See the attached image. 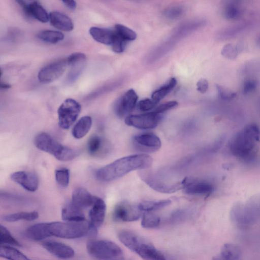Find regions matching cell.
<instances>
[{
  "mask_svg": "<svg viewBox=\"0 0 260 260\" xmlns=\"http://www.w3.org/2000/svg\"><path fill=\"white\" fill-rule=\"evenodd\" d=\"M157 103L152 99H145L140 101L138 106L140 110L147 112L154 109Z\"/></svg>",
  "mask_w": 260,
  "mask_h": 260,
  "instance_id": "45",
  "label": "cell"
},
{
  "mask_svg": "<svg viewBox=\"0 0 260 260\" xmlns=\"http://www.w3.org/2000/svg\"><path fill=\"white\" fill-rule=\"evenodd\" d=\"M25 234L29 239L36 241L47 238L45 222L31 225L27 229Z\"/></svg>",
  "mask_w": 260,
  "mask_h": 260,
  "instance_id": "28",
  "label": "cell"
},
{
  "mask_svg": "<svg viewBox=\"0 0 260 260\" xmlns=\"http://www.w3.org/2000/svg\"><path fill=\"white\" fill-rule=\"evenodd\" d=\"M189 215L188 210L183 209L176 210L171 213L166 219V222L169 224L179 223L185 220Z\"/></svg>",
  "mask_w": 260,
  "mask_h": 260,
  "instance_id": "40",
  "label": "cell"
},
{
  "mask_svg": "<svg viewBox=\"0 0 260 260\" xmlns=\"http://www.w3.org/2000/svg\"><path fill=\"white\" fill-rule=\"evenodd\" d=\"M171 203V201L161 200L158 201H146L139 203L138 205L140 210L143 212H153L154 211L163 208Z\"/></svg>",
  "mask_w": 260,
  "mask_h": 260,
  "instance_id": "29",
  "label": "cell"
},
{
  "mask_svg": "<svg viewBox=\"0 0 260 260\" xmlns=\"http://www.w3.org/2000/svg\"><path fill=\"white\" fill-rule=\"evenodd\" d=\"M134 144L136 148L144 152H154L159 149L161 145L160 139L152 133H144L133 137Z\"/></svg>",
  "mask_w": 260,
  "mask_h": 260,
  "instance_id": "13",
  "label": "cell"
},
{
  "mask_svg": "<svg viewBox=\"0 0 260 260\" xmlns=\"http://www.w3.org/2000/svg\"><path fill=\"white\" fill-rule=\"evenodd\" d=\"M63 4L71 10H74L76 8V3L75 1H62Z\"/></svg>",
  "mask_w": 260,
  "mask_h": 260,
  "instance_id": "48",
  "label": "cell"
},
{
  "mask_svg": "<svg viewBox=\"0 0 260 260\" xmlns=\"http://www.w3.org/2000/svg\"><path fill=\"white\" fill-rule=\"evenodd\" d=\"M216 88L219 97L223 100H231L236 96V92L225 88L220 85L216 84Z\"/></svg>",
  "mask_w": 260,
  "mask_h": 260,
  "instance_id": "43",
  "label": "cell"
},
{
  "mask_svg": "<svg viewBox=\"0 0 260 260\" xmlns=\"http://www.w3.org/2000/svg\"><path fill=\"white\" fill-rule=\"evenodd\" d=\"M48 237L54 236L64 239H76L94 231L89 222L86 220L79 222L54 221L45 222Z\"/></svg>",
  "mask_w": 260,
  "mask_h": 260,
  "instance_id": "4",
  "label": "cell"
},
{
  "mask_svg": "<svg viewBox=\"0 0 260 260\" xmlns=\"http://www.w3.org/2000/svg\"><path fill=\"white\" fill-rule=\"evenodd\" d=\"M61 217L64 221L79 222L85 220L83 210L78 208L71 202L67 204L62 209Z\"/></svg>",
  "mask_w": 260,
  "mask_h": 260,
  "instance_id": "24",
  "label": "cell"
},
{
  "mask_svg": "<svg viewBox=\"0 0 260 260\" xmlns=\"http://www.w3.org/2000/svg\"><path fill=\"white\" fill-rule=\"evenodd\" d=\"M106 205L101 198L95 196L93 205L89 212V224L91 229L96 231L103 223L106 214Z\"/></svg>",
  "mask_w": 260,
  "mask_h": 260,
  "instance_id": "16",
  "label": "cell"
},
{
  "mask_svg": "<svg viewBox=\"0 0 260 260\" xmlns=\"http://www.w3.org/2000/svg\"><path fill=\"white\" fill-rule=\"evenodd\" d=\"M89 31L93 39L98 42L112 45L115 35L114 29L93 26L90 28Z\"/></svg>",
  "mask_w": 260,
  "mask_h": 260,
  "instance_id": "23",
  "label": "cell"
},
{
  "mask_svg": "<svg viewBox=\"0 0 260 260\" xmlns=\"http://www.w3.org/2000/svg\"><path fill=\"white\" fill-rule=\"evenodd\" d=\"M126 42V41L123 39L115 31V37L111 45L112 50L116 53L122 52L124 49Z\"/></svg>",
  "mask_w": 260,
  "mask_h": 260,
  "instance_id": "44",
  "label": "cell"
},
{
  "mask_svg": "<svg viewBox=\"0 0 260 260\" xmlns=\"http://www.w3.org/2000/svg\"><path fill=\"white\" fill-rule=\"evenodd\" d=\"M70 170L66 168H61L55 170V178L56 182L60 186L67 187L70 182Z\"/></svg>",
  "mask_w": 260,
  "mask_h": 260,
  "instance_id": "38",
  "label": "cell"
},
{
  "mask_svg": "<svg viewBox=\"0 0 260 260\" xmlns=\"http://www.w3.org/2000/svg\"><path fill=\"white\" fill-rule=\"evenodd\" d=\"M95 196L82 187H78L74 189L72 195L71 203L81 210L91 207L93 204Z\"/></svg>",
  "mask_w": 260,
  "mask_h": 260,
  "instance_id": "20",
  "label": "cell"
},
{
  "mask_svg": "<svg viewBox=\"0 0 260 260\" xmlns=\"http://www.w3.org/2000/svg\"><path fill=\"white\" fill-rule=\"evenodd\" d=\"M80 104L74 99L64 100L58 109V124L64 129H69L75 122L81 111Z\"/></svg>",
  "mask_w": 260,
  "mask_h": 260,
  "instance_id": "7",
  "label": "cell"
},
{
  "mask_svg": "<svg viewBox=\"0 0 260 260\" xmlns=\"http://www.w3.org/2000/svg\"><path fill=\"white\" fill-rule=\"evenodd\" d=\"M152 162V158L147 154L123 157L98 169L95 172V177L102 182L113 181L130 172L149 168Z\"/></svg>",
  "mask_w": 260,
  "mask_h": 260,
  "instance_id": "1",
  "label": "cell"
},
{
  "mask_svg": "<svg viewBox=\"0 0 260 260\" xmlns=\"http://www.w3.org/2000/svg\"><path fill=\"white\" fill-rule=\"evenodd\" d=\"M178 103L176 101L168 102L156 107L152 112L158 114H161L162 113L176 107Z\"/></svg>",
  "mask_w": 260,
  "mask_h": 260,
  "instance_id": "46",
  "label": "cell"
},
{
  "mask_svg": "<svg viewBox=\"0 0 260 260\" xmlns=\"http://www.w3.org/2000/svg\"><path fill=\"white\" fill-rule=\"evenodd\" d=\"M68 65L67 59H61L43 67L39 72L38 78L43 83H50L61 76Z\"/></svg>",
  "mask_w": 260,
  "mask_h": 260,
  "instance_id": "11",
  "label": "cell"
},
{
  "mask_svg": "<svg viewBox=\"0 0 260 260\" xmlns=\"http://www.w3.org/2000/svg\"><path fill=\"white\" fill-rule=\"evenodd\" d=\"M104 142L103 139L96 135L91 136L87 142V148L89 154L92 156H97L103 150Z\"/></svg>",
  "mask_w": 260,
  "mask_h": 260,
  "instance_id": "31",
  "label": "cell"
},
{
  "mask_svg": "<svg viewBox=\"0 0 260 260\" xmlns=\"http://www.w3.org/2000/svg\"><path fill=\"white\" fill-rule=\"evenodd\" d=\"M223 15L229 20H236L240 18L242 9L239 2L236 1H226L223 8Z\"/></svg>",
  "mask_w": 260,
  "mask_h": 260,
  "instance_id": "26",
  "label": "cell"
},
{
  "mask_svg": "<svg viewBox=\"0 0 260 260\" xmlns=\"http://www.w3.org/2000/svg\"><path fill=\"white\" fill-rule=\"evenodd\" d=\"M162 118L161 114L153 112L130 115L125 118V123L129 126L142 129L154 128L157 126Z\"/></svg>",
  "mask_w": 260,
  "mask_h": 260,
  "instance_id": "9",
  "label": "cell"
},
{
  "mask_svg": "<svg viewBox=\"0 0 260 260\" xmlns=\"http://www.w3.org/2000/svg\"><path fill=\"white\" fill-rule=\"evenodd\" d=\"M142 214V212L138 205L123 201L116 205L112 213V217L116 221L131 222L139 219Z\"/></svg>",
  "mask_w": 260,
  "mask_h": 260,
  "instance_id": "8",
  "label": "cell"
},
{
  "mask_svg": "<svg viewBox=\"0 0 260 260\" xmlns=\"http://www.w3.org/2000/svg\"><path fill=\"white\" fill-rule=\"evenodd\" d=\"M242 251L236 244L226 243L223 245L220 252L212 260H241Z\"/></svg>",
  "mask_w": 260,
  "mask_h": 260,
  "instance_id": "22",
  "label": "cell"
},
{
  "mask_svg": "<svg viewBox=\"0 0 260 260\" xmlns=\"http://www.w3.org/2000/svg\"><path fill=\"white\" fill-rule=\"evenodd\" d=\"M252 25L251 21L246 20L226 26L216 34L219 40H226L234 38L249 29Z\"/></svg>",
  "mask_w": 260,
  "mask_h": 260,
  "instance_id": "19",
  "label": "cell"
},
{
  "mask_svg": "<svg viewBox=\"0 0 260 260\" xmlns=\"http://www.w3.org/2000/svg\"><path fill=\"white\" fill-rule=\"evenodd\" d=\"M38 217L39 214L36 211L20 212L6 215L3 219L7 222H12L20 220L33 221Z\"/></svg>",
  "mask_w": 260,
  "mask_h": 260,
  "instance_id": "30",
  "label": "cell"
},
{
  "mask_svg": "<svg viewBox=\"0 0 260 260\" xmlns=\"http://www.w3.org/2000/svg\"><path fill=\"white\" fill-rule=\"evenodd\" d=\"M114 30L126 41L134 40L137 37V34L134 30L122 24H116Z\"/></svg>",
  "mask_w": 260,
  "mask_h": 260,
  "instance_id": "39",
  "label": "cell"
},
{
  "mask_svg": "<svg viewBox=\"0 0 260 260\" xmlns=\"http://www.w3.org/2000/svg\"><path fill=\"white\" fill-rule=\"evenodd\" d=\"M184 12V8L180 6H176L167 9L164 12V15L168 19H175L182 16Z\"/></svg>",
  "mask_w": 260,
  "mask_h": 260,
  "instance_id": "41",
  "label": "cell"
},
{
  "mask_svg": "<svg viewBox=\"0 0 260 260\" xmlns=\"http://www.w3.org/2000/svg\"><path fill=\"white\" fill-rule=\"evenodd\" d=\"M176 84V79L172 78L168 82L153 92L151 99L158 103L175 87Z\"/></svg>",
  "mask_w": 260,
  "mask_h": 260,
  "instance_id": "33",
  "label": "cell"
},
{
  "mask_svg": "<svg viewBox=\"0 0 260 260\" xmlns=\"http://www.w3.org/2000/svg\"><path fill=\"white\" fill-rule=\"evenodd\" d=\"M42 245L48 252L60 259H70L75 255L72 247L60 242L49 240L43 242Z\"/></svg>",
  "mask_w": 260,
  "mask_h": 260,
  "instance_id": "17",
  "label": "cell"
},
{
  "mask_svg": "<svg viewBox=\"0 0 260 260\" xmlns=\"http://www.w3.org/2000/svg\"><path fill=\"white\" fill-rule=\"evenodd\" d=\"M259 85V81L254 78H249L245 80L242 86V91L244 94L252 92Z\"/></svg>",
  "mask_w": 260,
  "mask_h": 260,
  "instance_id": "42",
  "label": "cell"
},
{
  "mask_svg": "<svg viewBox=\"0 0 260 260\" xmlns=\"http://www.w3.org/2000/svg\"><path fill=\"white\" fill-rule=\"evenodd\" d=\"M242 50V47L239 44L228 43L222 48L221 54L223 56L230 59L236 58Z\"/></svg>",
  "mask_w": 260,
  "mask_h": 260,
  "instance_id": "37",
  "label": "cell"
},
{
  "mask_svg": "<svg viewBox=\"0 0 260 260\" xmlns=\"http://www.w3.org/2000/svg\"><path fill=\"white\" fill-rule=\"evenodd\" d=\"M242 75L255 76L260 75V59L248 61L244 63L240 69Z\"/></svg>",
  "mask_w": 260,
  "mask_h": 260,
  "instance_id": "34",
  "label": "cell"
},
{
  "mask_svg": "<svg viewBox=\"0 0 260 260\" xmlns=\"http://www.w3.org/2000/svg\"><path fill=\"white\" fill-rule=\"evenodd\" d=\"M161 219L159 216L152 212H144L142 215L141 225L144 228L153 229L159 226Z\"/></svg>",
  "mask_w": 260,
  "mask_h": 260,
  "instance_id": "35",
  "label": "cell"
},
{
  "mask_svg": "<svg viewBox=\"0 0 260 260\" xmlns=\"http://www.w3.org/2000/svg\"><path fill=\"white\" fill-rule=\"evenodd\" d=\"M37 37L40 40L51 44H55L64 38V35L62 32L53 30L41 31L38 33Z\"/></svg>",
  "mask_w": 260,
  "mask_h": 260,
  "instance_id": "32",
  "label": "cell"
},
{
  "mask_svg": "<svg viewBox=\"0 0 260 260\" xmlns=\"http://www.w3.org/2000/svg\"><path fill=\"white\" fill-rule=\"evenodd\" d=\"M259 138L260 130L257 125L248 124L233 137L230 143V151L240 159L250 160L256 155V144Z\"/></svg>",
  "mask_w": 260,
  "mask_h": 260,
  "instance_id": "2",
  "label": "cell"
},
{
  "mask_svg": "<svg viewBox=\"0 0 260 260\" xmlns=\"http://www.w3.org/2000/svg\"><path fill=\"white\" fill-rule=\"evenodd\" d=\"M182 182L184 192L190 196L208 197L213 192L214 189L211 182L205 180L185 178Z\"/></svg>",
  "mask_w": 260,
  "mask_h": 260,
  "instance_id": "12",
  "label": "cell"
},
{
  "mask_svg": "<svg viewBox=\"0 0 260 260\" xmlns=\"http://www.w3.org/2000/svg\"><path fill=\"white\" fill-rule=\"evenodd\" d=\"M0 256L7 260H31L18 249L9 245H1Z\"/></svg>",
  "mask_w": 260,
  "mask_h": 260,
  "instance_id": "27",
  "label": "cell"
},
{
  "mask_svg": "<svg viewBox=\"0 0 260 260\" xmlns=\"http://www.w3.org/2000/svg\"><path fill=\"white\" fill-rule=\"evenodd\" d=\"M138 96L136 92L131 89L127 91L115 102L114 109L116 115L122 118L131 112L135 107Z\"/></svg>",
  "mask_w": 260,
  "mask_h": 260,
  "instance_id": "14",
  "label": "cell"
},
{
  "mask_svg": "<svg viewBox=\"0 0 260 260\" xmlns=\"http://www.w3.org/2000/svg\"><path fill=\"white\" fill-rule=\"evenodd\" d=\"M34 144L38 149L60 161L71 160L79 154L78 151L62 145L46 133L38 134L34 139Z\"/></svg>",
  "mask_w": 260,
  "mask_h": 260,
  "instance_id": "5",
  "label": "cell"
},
{
  "mask_svg": "<svg viewBox=\"0 0 260 260\" xmlns=\"http://www.w3.org/2000/svg\"><path fill=\"white\" fill-rule=\"evenodd\" d=\"M0 243L1 245L21 246L20 243L16 239L10 232L5 226H0Z\"/></svg>",
  "mask_w": 260,
  "mask_h": 260,
  "instance_id": "36",
  "label": "cell"
},
{
  "mask_svg": "<svg viewBox=\"0 0 260 260\" xmlns=\"http://www.w3.org/2000/svg\"><path fill=\"white\" fill-rule=\"evenodd\" d=\"M10 178L27 191L34 192L39 187L38 177L33 172L26 171H17L11 174Z\"/></svg>",
  "mask_w": 260,
  "mask_h": 260,
  "instance_id": "15",
  "label": "cell"
},
{
  "mask_svg": "<svg viewBox=\"0 0 260 260\" xmlns=\"http://www.w3.org/2000/svg\"><path fill=\"white\" fill-rule=\"evenodd\" d=\"M92 125V119L89 116L81 117L74 125L72 134L77 139L84 137L88 133Z\"/></svg>",
  "mask_w": 260,
  "mask_h": 260,
  "instance_id": "25",
  "label": "cell"
},
{
  "mask_svg": "<svg viewBox=\"0 0 260 260\" xmlns=\"http://www.w3.org/2000/svg\"><path fill=\"white\" fill-rule=\"evenodd\" d=\"M17 2L28 16L32 17L43 23L49 20V14L38 2L32 1L28 3L23 1H18Z\"/></svg>",
  "mask_w": 260,
  "mask_h": 260,
  "instance_id": "18",
  "label": "cell"
},
{
  "mask_svg": "<svg viewBox=\"0 0 260 260\" xmlns=\"http://www.w3.org/2000/svg\"><path fill=\"white\" fill-rule=\"evenodd\" d=\"M49 21L52 26L62 31H70L74 28L72 19L60 12H51L49 14Z\"/></svg>",
  "mask_w": 260,
  "mask_h": 260,
  "instance_id": "21",
  "label": "cell"
},
{
  "mask_svg": "<svg viewBox=\"0 0 260 260\" xmlns=\"http://www.w3.org/2000/svg\"><path fill=\"white\" fill-rule=\"evenodd\" d=\"M118 238L124 246L144 260H167L152 244L132 231L122 230Z\"/></svg>",
  "mask_w": 260,
  "mask_h": 260,
  "instance_id": "3",
  "label": "cell"
},
{
  "mask_svg": "<svg viewBox=\"0 0 260 260\" xmlns=\"http://www.w3.org/2000/svg\"><path fill=\"white\" fill-rule=\"evenodd\" d=\"M140 177L153 189L160 192L171 193L182 189V181L174 183H169L161 180L156 175L147 172H142Z\"/></svg>",
  "mask_w": 260,
  "mask_h": 260,
  "instance_id": "10",
  "label": "cell"
},
{
  "mask_svg": "<svg viewBox=\"0 0 260 260\" xmlns=\"http://www.w3.org/2000/svg\"><path fill=\"white\" fill-rule=\"evenodd\" d=\"M197 90L201 93H204L208 89L209 84L208 81L205 79H201L197 84Z\"/></svg>",
  "mask_w": 260,
  "mask_h": 260,
  "instance_id": "47",
  "label": "cell"
},
{
  "mask_svg": "<svg viewBox=\"0 0 260 260\" xmlns=\"http://www.w3.org/2000/svg\"><path fill=\"white\" fill-rule=\"evenodd\" d=\"M256 44L260 46V32L256 39Z\"/></svg>",
  "mask_w": 260,
  "mask_h": 260,
  "instance_id": "50",
  "label": "cell"
},
{
  "mask_svg": "<svg viewBox=\"0 0 260 260\" xmlns=\"http://www.w3.org/2000/svg\"><path fill=\"white\" fill-rule=\"evenodd\" d=\"M86 249L89 255L98 260H124L122 249L110 240H90L87 243Z\"/></svg>",
  "mask_w": 260,
  "mask_h": 260,
  "instance_id": "6",
  "label": "cell"
},
{
  "mask_svg": "<svg viewBox=\"0 0 260 260\" xmlns=\"http://www.w3.org/2000/svg\"><path fill=\"white\" fill-rule=\"evenodd\" d=\"M0 87L1 89H7L11 88V86L9 84H8L5 82H3L2 81H1L0 84Z\"/></svg>",
  "mask_w": 260,
  "mask_h": 260,
  "instance_id": "49",
  "label": "cell"
}]
</instances>
